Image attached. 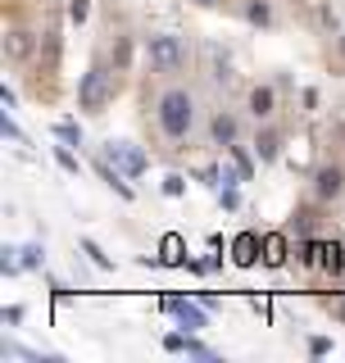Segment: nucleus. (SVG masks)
<instances>
[{
    "instance_id": "8",
    "label": "nucleus",
    "mask_w": 345,
    "mask_h": 363,
    "mask_svg": "<svg viewBox=\"0 0 345 363\" xmlns=\"http://www.w3.org/2000/svg\"><path fill=\"white\" fill-rule=\"evenodd\" d=\"M255 154L264 159V164H273V159L282 154V136L273 132V127H268V132H259V141H255Z\"/></svg>"
},
{
    "instance_id": "29",
    "label": "nucleus",
    "mask_w": 345,
    "mask_h": 363,
    "mask_svg": "<svg viewBox=\"0 0 345 363\" xmlns=\"http://www.w3.org/2000/svg\"><path fill=\"white\" fill-rule=\"evenodd\" d=\"M341 55H345V32H341Z\"/></svg>"
},
{
    "instance_id": "10",
    "label": "nucleus",
    "mask_w": 345,
    "mask_h": 363,
    "mask_svg": "<svg viewBox=\"0 0 345 363\" xmlns=\"http://www.w3.org/2000/svg\"><path fill=\"white\" fill-rule=\"evenodd\" d=\"M232 250H237V264H255V259H259V254H255L259 250V236H241Z\"/></svg>"
},
{
    "instance_id": "9",
    "label": "nucleus",
    "mask_w": 345,
    "mask_h": 363,
    "mask_svg": "<svg viewBox=\"0 0 345 363\" xmlns=\"http://www.w3.org/2000/svg\"><path fill=\"white\" fill-rule=\"evenodd\" d=\"M250 114H255V118H268L273 114V87H255L250 91Z\"/></svg>"
},
{
    "instance_id": "26",
    "label": "nucleus",
    "mask_w": 345,
    "mask_h": 363,
    "mask_svg": "<svg viewBox=\"0 0 345 363\" xmlns=\"http://www.w3.org/2000/svg\"><path fill=\"white\" fill-rule=\"evenodd\" d=\"M327 350H332V341H327V336H313V341H309V354H327Z\"/></svg>"
},
{
    "instance_id": "7",
    "label": "nucleus",
    "mask_w": 345,
    "mask_h": 363,
    "mask_svg": "<svg viewBox=\"0 0 345 363\" xmlns=\"http://www.w3.org/2000/svg\"><path fill=\"white\" fill-rule=\"evenodd\" d=\"M237 132H241V123L232 118V114H218V118L209 123V136H214V145H223V150L237 145Z\"/></svg>"
},
{
    "instance_id": "16",
    "label": "nucleus",
    "mask_w": 345,
    "mask_h": 363,
    "mask_svg": "<svg viewBox=\"0 0 345 363\" xmlns=\"http://www.w3.org/2000/svg\"><path fill=\"white\" fill-rule=\"evenodd\" d=\"M82 254H91V264H96V268H114V259H109L96 241H82Z\"/></svg>"
},
{
    "instance_id": "17",
    "label": "nucleus",
    "mask_w": 345,
    "mask_h": 363,
    "mask_svg": "<svg viewBox=\"0 0 345 363\" xmlns=\"http://www.w3.org/2000/svg\"><path fill=\"white\" fill-rule=\"evenodd\" d=\"M186 336H191V331H168V336H164V350L168 354H186Z\"/></svg>"
},
{
    "instance_id": "18",
    "label": "nucleus",
    "mask_w": 345,
    "mask_h": 363,
    "mask_svg": "<svg viewBox=\"0 0 345 363\" xmlns=\"http://www.w3.org/2000/svg\"><path fill=\"white\" fill-rule=\"evenodd\" d=\"M28 50H32V37H28V32H10V55H28Z\"/></svg>"
},
{
    "instance_id": "20",
    "label": "nucleus",
    "mask_w": 345,
    "mask_h": 363,
    "mask_svg": "<svg viewBox=\"0 0 345 363\" xmlns=\"http://www.w3.org/2000/svg\"><path fill=\"white\" fill-rule=\"evenodd\" d=\"M55 159H59V168H64V173H77V154L68 150V145H59V150H55Z\"/></svg>"
},
{
    "instance_id": "13",
    "label": "nucleus",
    "mask_w": 345,
    "mask_h": 363,
    "mask_svg": "<svg viewBox=\"0 0 345 363\" xmlns=\"http://www.w3.org/2000/svg\"><path fill=\"white\" fill-rule=\"evenodd\" d=\"M232 164H237V173L246 177V182H250V177H255V159H250V154L241 150V145H232Z\"/></svg>"
},
{
    "instance_id": "14",
    "label": "nucleus",
    "mask_w": 345,
    "mask_h": 363,
    "mask_svg": "<svg viewBox=\"0 0 345 363\" xmlns=\"http://www.w3.org/2000/svg\"><path fill=\"white\" fill-rule=\"evenodd\" d=\"M55 136L68 141V145H82V127H77V123H55Z\"/></svg>"
},
{
    "instance_id": "4",
    "label": "nucleus",
    "mask_w": 345,
    "mask_h": 363,
    "mask_svg": "<svg viewBox=\"0 0 345 363\" xmlns=\"http://www.w3.org/2000/svg\"><path fill=\"white\" fill-rule=\"evenodd\" d=\"M105 159L119 168L123 177H141L146 168H150L146 150H141V145H132V141H109V145H105Z\"/></svg>"
},
{
    "instance_id": "24",
    "label": "nucleus",
    "mask_w": 345,
    "mask_h": 363,
    "mask_svg": "<svg viewBox=\"0 0 345 363\" xmlns=\"http://www.w3.org/2000/svg\"><path fill=\"white\" fill-rule=\"evenodd\" d=\"M218 200H223V209H237V205H241V200H237V191H232V187H223V191H218Z\"/></svg>"
},
{
    "instance_id": "15",
    "label": "nucleus",
    "mask_w": 345,
    "mask_h": 363,
    "mask_svg": "<svg viewBox=\"0 0 345 363\" xmlns=\"http://www.w3.org/2000/svg\"><path fill=\"white\" fill-rule=\"evenodd\" d=\"M41 259H46V250H41L37 241H32V245H23V250H19V264H23V268H37Z\"/></svg>"
},
{
    "instance_id": "12",
    "label": "nucleus",
    "mask_w": 345,
    "mask_h": 363,
    "mask_svg": "<svg viewBox=\"0 0 345 363\" xmlns=\"http://www.w3.org/2000/svg\"><path fill=\"white\" fill-rule=\"evenodd\" d=\"M246 19H250V23H259V28H264V23L273 19V10H268V0H250V5H246Z\"/></svg>"
},
{
    "instance_id": "5",
    "label": "nucleus",
    "mask_w": 345,
    "mask_h": 363,
    "mask_svg": "<svg viewBox=\"0 0 345 363\" xmlns=\"http://www.w3.org/2000/svg\"><path fill=\"white\" fill-rule=\"evenodd\" d=\"M164 309H168V313H172L177 322H182L186 331H200V327H209V313H205L200 304H191V300H182V295H177V300H164Z\"/></svg>"
},
{
    "instance_id": "22",
    "label": "nucleus",
    "mask_w": 345,
    "mask_h": 363,
    "mask_svg": "<svg viewBox=\"0 0 345 363\" xmlns=\"http://www.w3.org/2000/svg\"><path fill=\"white\" fill-rule=\"evenodd\" d=\"M182 191H186V182H182L177 173H172V177H164V196H182Z\"/></svg>"
},
{
    "instance_id": "3",
    "label": "nucleus",
    "mask_w": 345,
    "mask_h": 363,
    "mask_svg": "<svg viewBox=\"0 0 345 363\" xmlns=\"http://www.w3.org/2000/svg\"><path fill=\"white\" fill-rule=\"evenodd\" d=\"M109 96H114V77H109V68L91 64L82 73V82H77V105H82L86 114H100L109 105Z\"/></svg>"
},
{
    "instance_id": "11",
    "label": "nucleus",
    "mask_w": 345,
    "mask_h": 363,
    "mask_svg": "<svg viewBox=\"0 0 345 363\" xmlns=\"http://www.w3.org/2000/svg\"><path fill=\"white\" fill-rule=\"evenodd\" d=\"M282 250H286V241H282V236H268V241H264V264H273V268H277L282 259H286Z\"/></svg>"
},
{
    "instance_id": "30",
    "label": "nucleus",
    "mask_w": 345,
    "mask_h": 363,
    "mask_svg": "<svg viewBox=\"0 0 345 363\" xmlns=\"http://www.w3.org/2000/svg\"><path fill=\"white\" fill-rule=\"evenodd\" d=\"M341 318H345V304H341Z\"/></svg>"
},
{
    "instance_id": "27",
    "label": "nucleus",
    "mask_w": 345,
    "mask_h": 363,
    "mask_svg": "<svg viewBox=\"0 0 345 363\" xmlns=\"http://www.w3.org/2000/svg\"><path fill=\"white\" fill-rule=\"evenodd\" d=\"M291 231H300V236H309V214H295V222H291Z\"/></svg>"
},
{
    "instance_id": "28",
    "label": "nucleus",
    "mask_w": 345,
    "mask_h": 363,
    "mask_svg": "<svg viewBox=\"0 0 345 363\" xmlns=\"http://www.w3.org/2000/svg\"><path fill=\"white\" fill-rule=\"evenodd\" d=\"M195 5H218V0H195Z\"/></svg>"
},
{
    "instance_id": "21",
    "label": "nucleus",
    "mask_w": 345,
    "mask_h": 363,
    "mask_svg": "<svg viewBox=\"0 0 345 363\" xmlns=\"http://www.w3.org/2000/svg\"><path fill=\"white\" fill-rule=\"evenodd\" d=\"M186 354H195V359H218V354L209 350L205 341H195V336H186Z\"/></svg>"
},
{
    "instance_id": "19",
    "label": "nucleus",
    "mask_w": 345,
    "mask_h": 363,
    "mask_svg": "<svg viewBox=\"0 0 345 363\" xmlns=\"http://www.w3.org/2000/svg\"><path fill=\"white\" fill-rule=\"evenodd\" d=\"M86 14H91V0H68V19L73 23H86Z\"/></svg>"
},
{
    "instance_id": "25",
    "label": "nucleus",
    "mask_w": 345,
    "mask_h": 363,
    "mask_svg": "<svg viewBox=\"0 0 345 363\" xmlns=\"http://www.w3.org/2000/svg\"><path fill=\"white\" fill-rule=\"evenodd\" d=\"M0 132L10 136V141H23V132H19V127H14V118H0Z\"/></svg>"
},
{
    "instance_id": "6",
    "label": "nucleus",
    "mask_w": 345,
    "mask_h": 363,
    "mask_svg": "<svg viewBox=\"0 0 345 363\" xmlns=\"http://www.w3.org/2000/svg\"><path fill=\"white\" fill-rule=\"evenodd\" d=\"M345 191V173L341 168H318V177H313V196L318 200H336Z\"/></svg>"
},
{
    "instance_id": "23",
    "label": "nucleus",
    "mask_w": 345,
    "mask_h": 363,
    "mask_svg": "<svg viewBox=\"0 0 345 363\" xmlns=\"http://www.w3.org/2000/svg\"><path fill=\"white\" fill-rule=\"evenodd\" d=\"M313 259H318V245H313V241H300V264H313Z\"/></svg>"
},
{
    "instance_id": "2",
    "label": "nucleus",
    "mask_w": 345,
    "mask_h": 363,
    "mask_svg": "<svg viewBox=\"0 0 345 363\" xmlns=\"http://www.w3.org/2000/svg\"><path fill=\"white\" fill-rule=\"evenodd\" d=\"M146 55H150L155 73H182L186 68V41L177 32H155L146 41Z\"/></svg>"
},
{
    "instance_id": "1",
    "label": "nucleus",
    "mask_w": 345,
    "mask_h": 363,
    "mask_svg": "<svg viewBox=\"0 0 345 363\" xmlns=\"http://www.w3.org/2000/svg\"><path fill=\"white\" fill-rule=\"evenodd\" d=\"M155 123L168 141H186L195 127V96L186 87H168L159 100H155Z\"/></svg>"
}]
</instances>
